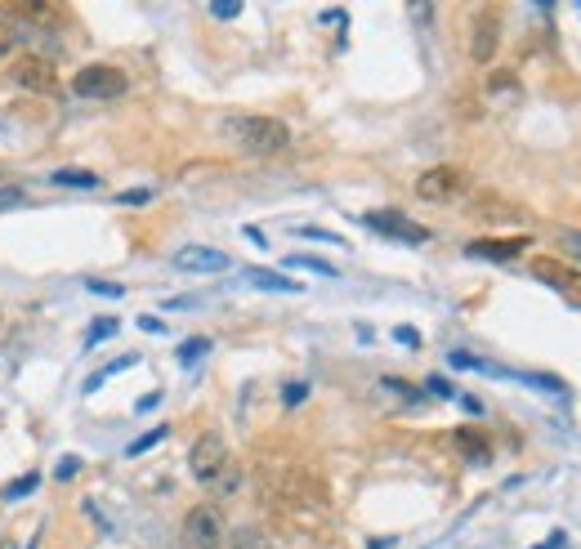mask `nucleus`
Masks as SVG:
<instances>
[{"label": "nucleus", "mask_w": 581, "mask_h": 549, "mask_svg": "<svg viewBox=\"0 0 581 549\" xmlns=\"http://www.w3.org/2000/svg\"><path fill=\"white\" fill-rule=\"evenodd\" d=\"M224 134L242 152H251V157H278V152L291 143V130L278 117H228Z\"/></svg>", "instance_id": "f257e3e1"}, {"label": "nucleus", "mask_w": 581, "mask_h": 549, "mask_svg": "<svg viewBox=\"0 0 581 549\" xmlns=\"http://www.w3.org/2000/svg\"><path fill=\"white\" fill-rule=\"evenodd\" d=\"M5 81L18 85V90H27V94H59V63L41 50H27V54H18V59H9Z\"/></svg>", "instance_id": "f03ea898"}, {"label": "nucleus", "mask_w": 581, "mask_h": 549, "mask_svg": "<svg viewBox=\"0 0 581 549\" xmlns=\"http://www.w3.org/2000/svg\"><path fill=\"white\" fill-rule=\"evenodd\" d=\"M228 541V523L219 505H193L179 527V545L184 549H219Z\"/></svg>", "instance_id": "7ed1b4c3"}, {"label": "nucleus", "mask_w": 581, "mask_h": 549, "mask_svg": "<svg viewBox=\"0 0 581 549\" xmlns=\"http://www.w3.org/2000/svg\"><path fill=\"white\" fill-rule=\"evenodd\" d=\"M126 72L121 67H108V63H90L72 76V94L76 99H94V103H112L126 94Z\"/></svg>", "instance_id": "20e7f679"}, {"label": "nucleus", "mask_w": 581, "mask_h": 549, "mask_svg": "<svg viewBox=\"0 0 581 549\" xmlns=\"http://www.w3.org/2000/svg\"><path fill=\"white\" fill-rule=\"evenodd\" d=\"M188 469H193L197 483L211 487L215 478L228 469V447H224V438H219V433H202V438L193 442V451H188Z\"/></svg>", "instance_id": "39448f33"}, {"label": "nucleus", "mask_w": 581, "mask_h": 549, "mask_svg": "<svg viewBox=\"0 0 581 549\" xmlns=\"http://www.w3.org/2000/svg\"><path fill=\"white\" fill-rule=\"evenodd\" d=\"M528 273L537 277V282L555 286V291L564 295L568 304H577V308H581V273H577V268H568L564 259H555V255H537V259L528 264Z\"/></svg>", "instance_id": "423d86ee"}, {"label": "nucleus", "mask_w": 581, "mask_h": 549, "mask_svg": "<svg viewBox=\"0 0 581 549\" xmlns=\"http://www.w3.org/2000/svg\"><path fill=\"white\" fill-rule=\"evenodd\" d=\"M367 228H376V233L394 237V242H407V246H425V242H430V228L416 224V219H407L403 210H371Z\"/></svg>", "instance_id": "0eeeda50"}, {"label": "nucleus", "mask_w": 581, "mask_h": 549, "mask_svg": "<svg viewBox=\"0 0 581 549\" xmlns=\"http://www.w3.org/2000/svg\"><path fill=\"white\" fill-rule=\"evenodd\" d=\"M27 45H32V23H27V14H18L14 5H0V63L27 54Z\"/></svg>", "instance_id": "6e6552de"}, {"label": "nucleus", "mask_w": 581, "mask_h": 549, "mask_svg": "<svg viewBox=\"0 0 581 549\" xmlns=\"http://www.w3.org/2000/svg\"><path fill=\"white\" fill-rule=\"evenodd\" d=\"M461 192H465V170H456V166H434L416 179V197L421 201H452Z\"/></svg>", "instance_id": "1a4fd4ad"}, {"label": "nucleus", "mask_w": 581, "mask_h": 549, "mask_svg": "<svg viewBox=\"0 0 581 549\" xmlns=\"http://www.w3.org/2000/svg\"><path fill=\"white\" fill-rule=\"evenodd\" d=\"M175 268L184 273H224L228 268V255L215 246H179L175 250Z\"/></svg>", "instance_id": "9d476101"}, {"label": "nucleus", "mask_w": 581, "mask_h": 549, "mask_svg": "<svg viewBox=\"0 0 581 549\" xmlns=\"http://www.w3.org/2000/svg\"><path fill=\"white\" fill-rule=\"evenodd\" d=\"M497 41H501V18L492 14V9H483V14L474 18L470 59H474V63H492V54H497Z\"/></svg>", "instance_id": "9b49d317"}, {"label": "nucleus", "mask_w": 581, "mask_h": 549, "mask_svg": "<svg viewBox=\"0 0 581 549\" xmlns=\"http://www.w3.org/2000/svg\"><path fill=\"white\" fill-rule=\"evenodd\" d=\"M532 237H479V242H470L465 250H470L474 259H514L528 250Z\"/></svg>", "instance_id": "f8f14e48"}, {"label": "nucleus", "mask_w": 581, "mask_h": 549, "mask_svg": "<svg viewBox=\"0 0 581 549\" xmlns=\"http://www.w3.org/2000/svg\"><path fill=\"white\" fill-rule=\"evenodd\" d=\"M456 451H461L470 465H488V460H492V442L483 438L479 429H470V425L456 429Z\"/></svg>", "instance_id": "ddd939ff"}, {"label": "nucleus", "mask_w": 581, "mask_h": 549, "mask_svg": "<svg viewBox=\"0 0 581 549\" xmlns=\"http://www.w3.org/2000/svg\"><path fill=\"white\" fill-rule=\"evenodd\" d=\"M246 282H251V286H260V291H287V295L300 291V282H295V277L269 273V268H246Z\"/></svg>", "instance_id": "4468645a"}, {"label": "nucleus", "mask_w": 581, "mask_h": 549, "mask_svg": "<svg viewBox=\"0 0 581 549\" xmlns=\"http://www.w3.org/2000/svg\"><path fill=\"white\" fill-rule=\"evenodd\" d=\"M54 183H63V188H99V175L94 170H81V166H63L50 175Z\"/></svg>", "instance_id": "2eb2a0df"}, {"label": "nucleus", "mask_w": 581, "mask_h": 549, "mask_svg": "<svg viewBox=\"0 0 581 549\" xmlns=\"http://www.w3.org/2000/svg\"><path fill=\"white\" fill-rule=\"evenodd\" d=\"M206 353H211V340H206V335H193V340L179 344V366H193L197 358H206Z\"/></svg>", "instance_id": "dca6fc26"}, {"label": "nucleus", "mask_w": 581, "mask_h": 549, "mask_svg": "<svg viewBox=\"0 0 581 549\" xmlns=\"http://www.w3.org/2000/svg\"><path fill=\"white\" fill-rule=\"evenodd\" d=\"M36 487H41V474H36V469H32V474L14 478V483H9L5 491H0V496H5V500H23V496H32Z\"/></svg>", "instance_id": "f3484780"}, {"label": "nucleus", "mask_w": 581, "mask_h": 549, "mask_svg": "<svg viewBox=\"0 0 581 549\" xmlns=\"http://www.w3.org/2000/svg\"><path fill=\"white\" fill-rule=\"evenodd\" d=\"M287 268H309V273H318V277H336V268L318 255H287Z\"/></svg>", "instance_id": "a211bd4d"}, {"label": "nucleus", "mask_w": 581, "mask_h": 549, "mask_svg": "<svg viewBox=\"0 0 581 549\" xmlns=\"http://www.w3.org/2000/svg\"><path fill=\"white\" fill-rule=\"evenodd\" d=\"M166 425H157V429H148L144 433V438H135V442H130V447H126V456H144V451H152V447H161V442H166Z\"/></svg>", "instance_id": "6ab92c4d"}, {"label": "nucleus", "mask_w": 581, "mask_h": 549, "mask_svg": "<svg viewBox=\"0 0 581 549\" xmlns=\"http://www.w3.org/2000/svg\"><path fill=\"white\" fill-rule=\"evenodd\" d=\"M233 549H269V536L260 527H237L233 532Z\"/></svg>", "instance_id": "aec40b11"}, {"label": "nucleus", "mask_w": 581, "mask_h": 549, "mask_svg": "<svg viewBox=\"0 0 581 549\" xmlns=\"http://www.w3.org/2000/svg\"><path fill=\"white\" fill-rule=\"evenodd\" d=\"M108 335H117V317H103V322L90 326V335H85V349H94V344H103Z\"/></svg>", "instance_id": "412c9836"}, {"label": "nucleus", "mask_w": 581, "mask_h": 549, "mask_svg": "<svg viewBox=\"0 0 581 549\" xmlns=\"http://www.w3.org/2000/svg\"><path fill=\"white\" fill-rule=\"evenodd\" d=\"M237 487H242V474H237V469H233V465H228V469H224V474H219V478H215V483H211V491H219V496H233V491H237Z\"/></svg>", "instance_id": "4be33fe9"}, {"label": "nucleus", "mask_w": 581, "mask_h": 549, "mask_svg": "<svg viewBox=\"0 0 581 549\" xmlns=\"http://www.w3.org/2000/svg\"><path fill=\"white\" fill-rule=\"evenodd\" d=\"M300 237H309V242H327V246H345V237L340 233H327V228H295Z\"/></svg>", "instance_id": "5701e85b"}, {"label": "nucleus", "mask_w": 581, "mask_h": 549, "mask_svg": "<svg viewBox=\"0 0 581 549\" xmlns=\"http://www.w3.org/2000/svg\"><path fill=\"white\" fill-rule=\"evenodd\" d=\"M85 286H90L94 295H103V300H121V295H126V286H117V282H99V277H90Z\"/></svg>", "instance_id": "b1692460"}, {"label": "nucleus", "mask_w": 581, "mask_h": 549, "mask_svg": "<svg viewBox=\"0 0 581 549\" xmlns=\"http://www.w3.org/2000/svg\"><path fill=\"white\" fill-rule=\"evenodd\" d=\"M425 393H430V398H447V402L456 398V389L443 380V375H430V380H425Z\"/></svg>", "instance_id": "393cba45"}, {"label": "nucleus", "mask_w": 581, "mask_h": 549, "mask_svg": "<svg viewBox=\"0 0 581 549\" xmlns=\"http://www.w3.org/2000/svg\"><path fill=\"white\" fill-rule=\"evenodd\" d=\"M304 398H309V384H304V380H291L287 389H282V402H287V407H300Z\"/></svg>", "instance_id": "a878e982"}, {"label": "nucleus", "mask_w": 581, "mask_h": 549, "mask_svg": "<svg viewBox=\"0 0 581 549\" xmlns=\"http://www.w3.org/2000/svg\"><path fill=\"white\" fill-rule=\"evenodd\" d=\"M144 201H152V188H130L117 197V206H144Z\"/></svg>", "instance_id": "bb28decb"}, {"label": "nucleus", "mask_w": 581, "mask_h": 549, "mask_svg": "<svg viewBox=\"0 0 581 549\" xmlns=\"http://www.w3.org/2000/svg\"><path fill=\"white\" fill-rule=\"evenodd\" d=\"M394 340L407 344V349H421V331L416 326H394Z\"/></svg>", "instance_id": "cd10ccee"}, {"label": "nucleus", "mask_w": 581, "mask_h": 549, "mask_svg": "<svg viewBox=\"0 0 581 549\" xmlns=\"http://www.w3.org/2000/svg\"><path fill=\"white\" fill-rule=\"evenodd\" d=\"M211 14L215 18H237V14H242V5H237V0H215Z\"/></svg>", "instance_id": "c85d7f7f"}, {"label": "nucleus", "mask_w": 581, "mask_h": 549, "mask_svg": "<svg viewBox=\"0 0 581 549\" xmlns=\"http://www.w3.org/2000/svg\"><path fill=\"white\" fill-rule=\"evenodd\" d=\"M23 206V188H0V210Z\"/></svg>", "instance_id": "c756f323"}, {"label": "nucleus", "mask_w": 581, "mask_h": 549, "mask_svg": "<svg viewBox=\"0 0 581 549\" xmlns=\"http://www.w3.org/2000/svg\"><path fill=\"white\" fill-rule=\"evenodd\" d=\"M139 326H144L148 335H166V322H161V317H139Z\"/></svg>", "instance_id": "7c9ffc66"}, {"label": "nucleus", "mask_w": 581, "mask_h": 549, "mask_svg": "<svg viewBox=\"0 0 581 549\" xmlns=\"http://www.w3.org/2000/svg\"><path fill=\"white\" fill-rule=\"evenodd\" d=\"M76 469H81V460H76V456H68V460H63L59 469H54V478H72Z\"/></svg>", "instance_id": "2f4dec72"}, {"label": "nucleus", "mask_w": 581, "mask_h": 549, "mask_svg": "<svg viewBox=\"0 0 581 549\" xmlns=\"http://www.w3.org/2000/svg\"><path fill=\"white\" fill-rule=\"evenodd\" d=\"M564 242H568V250H573V255L581 259V233H577V228H568V233H564Z\"/></svg>", "instance_id": "473e14b6"}, {"label": "nucleus", "mask_w": 581, "mask_h": 549, "mask_svg": "<svg viewBox=\"0 0 581 549\" xmlns=\"http://www.w3.org/2000/svg\"><path fill=\"white\" fill-rule=\"evenodd\" d=\"M246 242H251V246H269V242H264L260 228H246Z\"/></svg>", "instance_id": "72a5a7b5"}, {"label": "nucleus", "mask_w": 581, "mask_h": 549, "mask_svg": "<svg viewBox=\"0 0 581 549\" xmlns=\"http://www.w3.org/2000/svg\"><path fill=\"white\" fill-rule=\"evenodd\" d=\"M161 402V393H148V398H139V411H152Z\"/></svg>", "instance_id": "f704fd0d"}, {"label": "nucleus", "mask_w": 581, "mask_h": 549, "mask_svg": "<svg viewBox=\"0 0 581 549\" xmlns=\"http://www.w3.org/2000/svg\"><path fill=\"white\" fill-rule=\"evenodd\" d=\"M541 549H564V532H555V536H550V541L541 545Z\"/></svg>", "instance_id": "c9c22d12"}, {"label": "nucleus", "mask_w": 581, "mask_h": 549, "mask_svg": "<svg viewBox=\"0 0 581 549\" xmlns=\"http://www.w3.org/2000/svg\"><path fill=\"white\" fill-rule=\"evenodd\" d=\"M389 545H394V541H371L367 549H389Z\"/></svg>", "instance_id": "e433bc0d"}]
</instances>
